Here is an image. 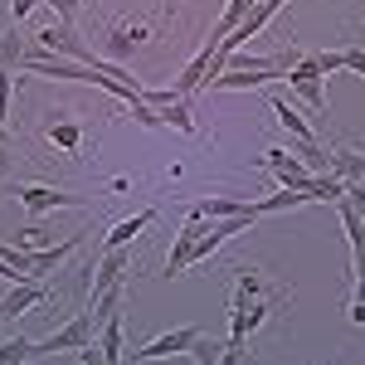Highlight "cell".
Returning a JSON list of instances; mask_svg holds the SVG:
<instances>
[{"instance_id": "6da1fadb", "label": "cell", "mask_w": 365, "mask_h": 365, "mask_svg": "<svg viewBox=\"0 0 365 365\" xmlns=\"http://www.w3.org/2000/svg\"><path fill=\"white\" fill-rule=\"evenodd\" d=\"M93 341H98V327H93V312L83 307V312H73L58 331H49L44 341H34V361H44V356H68V351L78 356V351L93 346Z\"/></svg>"}, {"instance_id": "7a4b0ae2", "label": "cell", "mask_w": 365, "mask_h": 365, "mask_svg": "<svg viewBox=\"0 0 365 365\" xmlns=\"http://www.w3.org/2000/svg\"><path fill=\"white\" fill-rule=\"evenodd\" d=\"M287 88L307 103L312 117H327V73H322L317 54H302L292 68H287Z\"/></svg>"}, {"instance_id": "3957f363", "label": "cell", "mask_w": 365, "mask_h": 365, "mask_svg": "<svg viewBox=\"0 0 365 365\" xmlns=\"http://www.w3.org/2000/svg\"><path fill=\"white\" fill-rule=\"evenodd\" d=\"M263 170L278 180L282 190H307V195H312V175H317V170L307 166V156H302V151L268 146V151H263Z\"/></svg>"}, {"instance_id": "277c9868", "label": "cell", "mask_w": 365, "mask_h": 365, "mask_svg": "<svg viewBox=\"0 0 365 365\" xmlns=\"http://www.w3.org/2000/svg\"><path fill=\"white\" fill-rule=\"evenodd\" d=\"M200 336H205L200 327H175V331H166V336H156V341H146V346H137V351H132V365L170 361V356H190Z\"/></svg>"}, {"instance_id": "5b68a950", "label": "cell", "mask_w": 365, "mask_h": 365, "mask_svg": "<svg viewBox=\"0 0 365 365\" xmlns=\"http://www.w3.org/2000/svg\"><path fill=\"white\" fill-rule=\"evenodd\" d=\"M127 273H132V253L127 249H103L98 268H93V287H88V302L108 297L117 287H127Z\"/></svg>"}, {"instance_id": "8992f818", "label": "cell", "mask_w": 365, "mask_h": 365, "mask_svg": "<svg viewBox=\"0 0 365 365\" xmlns=\"http://www.w3.org/2000/svg\"><path fill=\"white\" fill-rule=\"evenodd\" d=\"M15 200L25 205L29 215H49V210H83V195H68V190H54V185H15Z\"/></svg>"}, {"instance_id": "52a82bcc", "label": "cell", "mask_w": 365, "mask_h": 365, "mask_svg": "<svg viewBox=\"0 0 365 365\" xmlns=\"http://www.w3.org/2000/svg\"><path fill=\"white\" fill-rule=\"evenodd\" d=\"M78 249H83V234H68L63 244H49V249H29V278L44 282L54 268H63V263H68Z\"/></svg>"}, {"instance_id": "ba28073f", "label": "cell", "mask_w": 365, "mask_h": 365, "mask_svg": "<svg viewBox=\"0 0 365 365\" xmlns=\"http://www.w3.org/2000/svg\"><path fill=\"white\" fill-rule=\"evenodd\" d=\"M200 215H190L185 225H180V234H175V244H170L166 253V278H180L185 268H195V239H200Z\"/></svg>"}, {"instance_id": "9c48e42d", "label": "cell", "mask_w": 365, "mask_h": 365, "mask_svg": "<svg viewBox=\"0 0 365 365\" xmlns=\"http://www.w3.org/2000/svg\"><path fill=\"white\" fill-rule=\"evenodd\" d=\"M44 297H49V287H44L39 278H25V282H15V287L5 292V302H0V317H5V322H15V317H25L29 307H39Z\"/></svg>"}, {"instance_id": "30bf717a", "label": "cell", "mask_w": 365, "mask_h": 365, "mask_svg": "<svg viewBox=\"0 0 365 365\" xmlns=\"http://www.w3.org/2000/svg\"><path fill=\"white\" fill-rule=\"evenodd\" d=\"M156 220V210H141V215H132V220H122V225H113L108 234H103V249H127L132 239H137L141 229Z\"/></svg>"}, {"instance_id": "8fae6325", "label": "cell", "mask_w": 365, "mask_h": 365, "mask_svg": "<svg viewBox=\"0 0 365 365\" xmlns=\"http://www.w3.org/2000/svg\"><path fill=\"white\" fill-rule=\"evenodd\" d=\"M302 205H317V200H312L307 190H282V185H278V195H268V200H253L258 220H263V215H287V210H302Z\"/></svg>"}, {"instance_id": "7c38bea8", "label": "cell", "mask_w": 365, "mask_h": 365, "mask_svg": "<svg viewBox=\"0 0 365 365\" xmlns=\"http://www.w3.org/2000/svg\"><path fill=\"white\" fill-rule=\"evenodd\" d=\"M98 346H103L108 365H127V346H122V312L108 317V322L98 327Z\"/></svg>"}, {"instance_id": "4fadbf2b", "label": "cell", "mask_w": 365, "mask_h": 365, "mask_svg": "<svg viewBox=\"0 0 365 365\" xmlns=\"http://www.w3.org/2000/svg\"><path fill=\"white\" fill-rule=\"evenodd\" d=\"M253 5H258V0H229V5H225V15H220V25H215V34H210V44L229 39L234 29H239L244 20H249V10H253Z\"/></svg>"}, {"instance_id": "5bb4252c", "label": "cell", "mask_w": 365, "mask_h": 365, "mask_svg": "<svg viewBox=\"0 0 365 365\" xmlns=\"http://www.w3.org/2000/svg\"><path fill=\"white\" fill-rule=\"evenodd\" d=\"M327 170H331V175H341V180L351 185V180H361V175H365V151H331Z\"/></svg>"}, {"instance_id": "9a60e30c", "label": "cell", "mask_w": 365, "mask_h": 365, "mask_svg": "<svg viewBox=\"0 0 365 365\" xmlns=\"http://www.w3.org/2000/svg\"><path fill=\"white\" fill-rule=\"evenodd\" d=\"M29 361H34V341H29V336L0 341V365H29Z\"/></svg>"}, {"instance_id": "2e32d148", "label": "cell", "mask_w": 365, "mask_h": 365, "mask_svg": "<svg viewBox=\"0 0 365 365\" xmlns=\"http://www.w3.org/2000/svg\"><path fill=\"white\" fill-rule=\"evenodd\" d=\"M49 141L63 146V151H78V146H83V127H78V122H54V127H49Z\"/></svg>"}, {"instance_id": "e0dca14e", "label": "cell", "mask_w": 365, "mask_h": 365, "mask_svg": "<svg viewBox=\"0 0 365 365\" xmlns=\"http://www.w3.org/2000/svg\"><path fill=\"white\" fill-rule=\"evenodd\" d=\"M137 39H141V29H132V34H127V29H113V34H108V54H103V58L122 63V58L132 54V44H137Z\"/></svg>"}, {"instance_id": "ac0fdd59", "label": "cell", "mask_w": 365, "mask_h": 365, "mask_svg": "<svg viewBox=\"0 0 365 365\" xmlns=\"http://www.w3.org/2000/svg\"><path fill=\"white\" fill-rule=\"evenodd\" d=\"M161 117H166V127H175V132H195V122H190V108H185V98H170L166 108H161Z\"/></svg>"}, {"instance_id": "d6986e66", "label": "cell", "mask_w": 365, "mask_h": 365, "mask_svg": "<svg viewBox=\"0 0 365 365\" xmlns=\"http://www.w3.org/2000/svg\"><path fill=\"white\" fill-rule=\"evenodd\" d=\"M20 58H25V39H20L15 29H5V34H0V68H15Z\"/></svg>"}, {"instance_id": "ffe728a7", "label": "cell", "mask_w": 365, "mask_h": 365, "mask_svg": "<svg viewBox=\"0 0 365 365\" xmlns=\"http://www.w3.org/2000/svg\"><path fill=\"white\" fill-rule=\"evenodd\" d=\"M15 244H25V249H49V244H54V234H49L44 225H29V229L15 234Z\"/></svg>"}, {"instance_id": "44dd1931", "label": "cell", "mask_w": 365, "mask_h": 365, "mask_svg": "<svg viewBox=\"0 0 365 365\" xmlns=\"http://www.w3.org/2000/svg\"><path fill=\"white\" fill-rule=\"evenodd\" d=\"M190 356H195V365H220V356H225V346H215V341H205V336H200Z\"/></svg>"}, {"instance_id": "7402d4cb", "label": "cell", "mask_w": 365, "mask_h": 365, "mask_svg": "<svg viewBox=\"0 0 365 365\" xmlns=\"http://www.w3.org/2000/svg\"><path fill=\"white\" fill-rule=\"evenodd\" d=\"M317 63H322V73H341L346 68V54L341 49H327V54H317Z\"/></svg>"}, {"instance_id": "603a6c76", "label": "cell", "mask_w": 365, "mask_h": 365, "mask_svg": "<svg viewBox=\"0 0 365 365\" xmlns=\"http://www.w3.org/2000/svg\"><path fill=\"white\" fill-rule=\"evenodd\" d=\"M10 78H15V73H10V68H0V117H10V93H15Z\"/></svg>"}, {"instance_id": "cb8c5ba5", "label": "cell", "mask_w": 365, "mask_h": 365, "mask_svg": "<svg viewBox=\"0 0 365 365\" xmlns=\"http://www.w3.org/2000/svg\"><path fill=\"white\" fill-rule=\"evenodd\" d=\"M346 200H351V205L361 210V220H365V175H361V180H351V185H346Z\"/></svg>"}, {"instance_id": "d4e9b609", "label": "cell", "mask_w": 365, "mask_h": 365, "mask_svg": "<svg viewBox=\"0 0 365 365\" xmlns=\"http://www.w3.org/2000/svg\"><path fill=\"white\" fill-rule=\"evenodd\" d=\"M341 54H346V68L365 78V49H356V44H351V49H341Z\"/></svg>"}, {"instance_id": "484cf974", "label": "cell", "mask_w": 365, "mask_h": 365, "mask_svg": "<svg viewBox=\"0 0 365 365\" xmlns=\"http://www.w3.org/2000/svg\"><path fill=\"white\" fill-rule=\"evenodd\" d=\"M78 361H83V365H108V356H103V346L93 341V346H83V351H78Z\"/></svg>"}, {"instance_id": "4316f807", "label": "cell", "mask_w": 365, "mask_h": 365, "mask_svg": "<svg viewBox=\"0 0 365 365\" xmlns=\"http://www.w3.org/2000/svg\"><path fill=\"white\" fill-rule=\"evenodd\" d=\"M10 166H15V141H0V180H5Z\"/></svg>"}, {"instance_id": "83f0119b", "label": "cell", "mask_w": 365, "mask_h": 365, "mask_svg": "<svg viewBox=\"0 0 365 365\" xmlns=\"http://www.w3.org/2000/svg\"><path fill=\"white\" fill-rule=\"evenodd\" d=\"M39 5H44V0H10V15H15V20H25L29 10H39Z\"/></svg>"}, {"instance_id": "f1b7e54d", "label": "cell", "mask_w": 365, "mask_h": 365, "mask_svg": "<svg viewBox=\"0 0 365 365\" xmlns=\"http://www.w3.org/2000/svg\"><path fill=\"white\" fill-rule=\"evenodd\" d=\"M0 278H5V282H15V268H10L5 258H0Z\"/></svg>"}, {"instance_id": "f546056e", "label": "cell", "mask_w": 365, "mask_h": 365, "mask_svg": "<svg viewBox=\"0 0 365 365\" xmlns=\"http://www.w3.org/2000/svg\"><path fill=\"white\" fill-rule=\"evenodd\" d=\"M0 141H15V137H10V127H5V117H0Z\"/></svg>"}, {"instance_id": "4dcf8cb0", "label": "cell", "mask_w": 365, "mask_h": 365, "mask_svg": "<svg viewBox=\"0 0 365 365\" xmlns=\"http://www.w3.org/2000/svg\"><path fill=\"white\" fill-rule=\"evenodd\" d=\"M170 5H175V0H166V10H170Z\"/></svg>"}]
</instances>
